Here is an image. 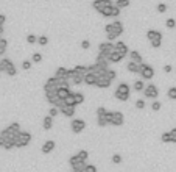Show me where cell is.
Wrapping results in <instances>:
<instances>
[{"label":"cell","mask_w":176,"mask_h":172,"mask_svg":"<svg viewBox=\"0 0 176 172\" xmlns=\"http://www.w3.org/2000/svg\"><path fill=\"white\" fill-rule=\"evenodd\" d=\"M129 94H131V88H129L128 83H120L114 91V97L120 102H126L129 99Z\"/></svg>","instance_id":"obj_1"},{"label":"cell","mask_w":176,"mask_h":172,"mask_svg":"<svg viewBox=\"0 0 176 172\" xmlns=\"http://www.w3.org/2000/svg\"><path fill=\"white\" fill-rule=\"evenodd\" d=\"M146 38L151 42V46L154 49H159L162 46V33L159 30H148L146 31Z\"/></svg>","instance_id":"obj_2"},{"label":"cell","mask_w":176,"mask_h":172,"mask_svg":"<svg viewBox=\"0 0 176 172\" xmlns=\"http://www.w3.org/2000/svg\"><path fill=\"white\" fill-rule=\"evenodd\" d=\"M19 131H20V124L19 122H13V124H10L6 127L5 130H2V136L6 139V138H17V135H19Z\"/></svg>","instance_id":"obj_3"},{"label":"cell","mask_w":176,"mask_h":172,"mask_svg":"<svg viewBox=\"0 0 176 172\" xmlns=\"http://www.w3.org/2000/svg\"><path fill=\"white\" fill-rule=\"evenodd\" d=\"M123 30H125V27H123V24L120 22V21H114L112 24H108V25L105 27L106 34H115L117 38L123 33Z\"/></svg>","instance_id":"obj_4"},{"label":"cell","mask_w":176,"mask_h":172,"mask_svg":"<svg viewBox=\"0 0 176 172\" xmlns=\"http://www.w3.org/2000/svg\"><path fill=\"white\" fill-rule=\"evenodd\" d=\"M31 133L30 131H19V135H17L16 138V147H27L28 144L31 142Z\"/></svg>","instance_id":"obj_5"},{"label":"cell","mask_w":176,"mask_h":172,"mask_svg":"<svg viewBox=\"0 0 176 172\" xmlns=\"http://www.w3.org/2000/svg\"><path fill=\"white\" fill-rule=\"evenodd\" d=\"M139 74H140V80H151L154 77V69L150 66V64H146V63H142V64H139Z\"/></svg>","instance_id":"obj_6"},{"label":"cell","mask_w":176,"mask_h":172,"mask_svg":"<svg viewBox=\"0 0 176 172\" xmlns=\"http://www.w3.org/2000/svg\"><path fill=\"white\" fill-rule=\"evenodd\" d=\"M0 64H2V70L6 72L10 77H14L17 74V70H16V66H14V63L10 60V58H2V61H0Z\"/></svg>","instance_id":"obj_7"},{"label":"cell","mask_w":176,"mask_h":172,"mask_svg":"<svg viewBox=\"0 0 176 172\" xmlns=\"http://www.w3.org/2000/svg\"><path fill=\"white\" fill-rule=\"evenodd\" d=\"M112 50H114V42H109V41L100 42V46H98V53H100V55H103L105 58H108V55H109Z\"/></svg>","instance_id":"obj_8"},{"label":"cell","mask_w":176,"mask_h":172,"mask_svg":"<svg viewBox=\"0 0 176 172\" xmlns=\"http://www.w3.org/2000/svg\"><path fill=\"white\" fill-rule=\"evenodd\" d=\"M143 96H145L146 99H156L157 96H159V89H157L156 85L150 83V85H146V86L143 88Z\"/></svg>","instance_id":"obj_9"},{"label":"cell","mask_w":176,"mask_h":172,"mask_svg":"<svg viewBox=\"0 0 176 172\" xmlns=\"http://www.w3.org/2000/svg\"><path fill=\"white\" fill-rule=\"evenodd\" d=\"M114 52L117 53V55H120L122 58H125L128 53H129V49H128V46H126L123 41H118V42L114 44Z\"/></svg>","instance_id":"obj_10"},{"label":"cell","mask_w":176,"mask_h":172,"mask_svg":"<svg viewBox=\"0 0 176 172\" xmlns=\"http://www.w3.org/2000/svg\"><path fill=\"white\" fill-rule=\"evenodd\" d=\"M106 113H108L106 108H103V106L97 108V124H98L100 127H106V125H108V121H106Z\"/></svg>","instance_id":"obj_11"},{"label":"cell","mask_w":176,"mask_h":172,"mask_svg":"<svg viewBox=\"0 0 176 172\" xmlns=\"http://www.w3.org/2000/svg\"><path fill=\"white\" fill-rule=\"evenodd\" d=\"M86 128V122L83 121V119H73L72 121V124H70V130H72V133H81L83 130Z\"/></svg>","instance_id":"obj_12"},{"label":"cell","mask_w":176,"mask_h":172,"mask_svg":"<svg viewBox=\"0 0 176 172\" xmlns=\"http://www.w3.org/2000/svg\"><path fill=\"white\" fill-rule=\"evenodd\" d=\"M112 5H114L112 0H94V2H92V8L98 13L101 10H105V8H108V6H112Z\"/></svg>","instance_id":"obj_13"},{"label":"cell","mask_w":176,"mask_h":172,"mask_svg":"<svg viewBox=\"0 0 176 172\" xmlns=\"http://www.w3.org/2000/svg\"><path fill=\"white\" fill-rule=\"evenodd\" d=\"M125 122V116L123 113H120V111H112V119H111V125H114V127H120V125H123Z\"/></svg>","instance_id":"obj_14"},{"label":"cell","mask_w":176,"mask_h":172,"mask_svg":"<svg viewBox=\"0 0 176 172\" xmlns=\"http://www.w3.org/2000/svg\"><path fill=\"white\" fill-rule=\"evenodd\" d=\"M55 78L58 80H69L70 78V69H66V67H58L56 72H55Z\"/></svg>","instance_id":"obj_15"},{"label":"cell","mask_w":176,"mask_h":172,"mask_svg":"<svg viewBox=\"0 0 176 172\" xmlns=\"http://www.w3.org/2000/svg\"><path fill=\"white\" fill-rule=\"evenodd\" d=\"M55 146H56V144H55V141H53V139H49V141H45V142H44V146L41 147V152L44 153V155H49V153L53 152Z\"/></svg>","instance_id":"obj_16"},{"label":"cell","mask_w":176,"mask_h":172,"mask_svg":"<svg viewBox=\"0 0 176 172\" xmlns=\"http://www.w3.org/2000/svg\"><path fill=\"white\" fill-rule=\"evenodd\" d=\"M56 83H58V80L55 78V77H50L47 81H45V85H44V91L45 92L55 91V89H56Z\"/></svg>","instance_id":"obj_17"},{"label":"cell","mask_w":176,"mask_h":172,"mask_svg":"<svg viewBox=\"0 0 176 172\" xmlns=\"http://www.w3.org/2000/svg\"><path fill=\"white\" fill-rule=\"evenodd\" d=\"M95 86L100 89H106L111 86V81L105 78V75H97V81H95Z\"/></svg>","instance_id":"obj_18"},{"label":"cell","mask_w":176,"mask_h":172,"mask_svg":"<svg viewBox=\"0 0 176 172\" xmlns=\"http://www.w3.org/2000/svg\"><path fill=\"white\" fill-rule=\"evenodd\" d=\"M128 55H129V60H131L133 63H136V64H142V63H143L142 55H140V53H139L137 50H131V52L128 53Z\"/></svg>","instance_id":"obj_19"},{"label":"cell","mask_w":176,"mask_h":172,"mask_svg":"<svg viewBox=\"0 0 176 172\" xmlns=\"http://www.w3.org/2000/svg\"><path fill=\"white\" fill-rule=\"evenodd\" d=\"M59 113L64 117H73L75 116V106H62L59 108Z\"/></svg>","instance_id":"obj_20"},{"label":"cell","mask_w":176,"mask_h":172,"mask_svg":"<svg viewBox=\"0 0 176 172\" xmlns=\"http://www.w3.org/2000/svg\"><path fill=\"white\" fill-rule=\"evenodd\" d=\"M95 81H97V75L92 74V72L86 74L84 78H83V83H86L87 86H95Z\"/></svg>","instance_id":"obj_21"},{"label":"cell","mask_w":176,"mask_h":172,"mask_svg":"<svg viewBox=\"0 0 176 172\" xmlns=\"http://www.w3.org/2000/svg\"><path fill=\"white\" fill-rule=\"evenodd\" d=\"M45 99H47V102L53 106L55 103L58 102V94H56V89L55 91H50V92H45Z\"/></svg>","instance_id":"obj_22"},{"label":"cell","mask_w":176,"mask_h":172,"mask_svg":"<svg viewBox=\"0 0 176 172\" xmlns=\"http://www.w3.org/2000/svg\"><path fill=\"white\" fill-rule=\"evenodd\" d=\"M83 78H84V75H80V74H75V72H72L70 69V81H72V85H81L83 83Z\"/></svg>","instance_id":"obj_23"},{"label":"cell","mask_w":176,"mask_h":172,"mask_svg":"<svg viewBox=\"0 0 176 172\" xmlns=\"http://www.w3.org/2000/svg\"><path fill=\"white\" fill-rule=\"evenodd\" d=\"M56 94H58V99L64 100L66 97H69L72 94V91H70V88H58L56 89Z\"/></svg>","instance_id":"obj_24"},{"label":"cell","mask_w":176,"mask_h":172,"mask_svg":"<svg viewBox=\"0 0 176 172\" xmlns=\"http://www.w3.org/2000/svg\"><path fill=\"white\" fill-rule=\"evenodd\" d=\"M52 127H53V117L45 116L42 119V128L44 130H52Z\"/></svg>","instance_id":"obj_25"},{"label":"cell","mask_w":176,"mask_h":172,"mask_svg":"<svg viewBox=\"0 0 176 172\" xmlns=\"http://www.w3.org/2000/svg\"><path fill=\"white\" fill-rule=\"evenodd\" d=\"M103 75H105V78H106V80H109L111 83H112V81L117 78V72H115V70H112V69H108Z\"/></svg>","instance_id":"obj_26"},{"label":"cell","mask_w":176,"mask_h":172,"mask_svg":"<svg viewBox=\"0 0 176 172\" xmlns=\"http://www.w3.org/2000/svg\"><path fill=\"white\" fill-rule=\"evenodd\" d=\"M109 63H120V61H122V57H120V55H117V53L112 50V52H111L109 53V55H108V58H106Z\"/></svg>","instance_id":"obj_27"},{"label":"cell","mask_w":176,"mask_h":172,"mask_svg":"<svg viewBox=\"0 0 176 172\" xmlns=\"http://www.w3.org/2000/svg\"><path fill=\"white\" fill-rule=\"evenodd\" d=\"M72 72H75V74H80V75H86L87 74V66H81V64H78V66H75L72 69Z\"/></svg>","instance_id":"obj_28"},{"label":"cell","mask_w":176,"mask_h":172,"mask_svg":"<svg viewBox=\"0 0 176 172\" xmlns=\"http://www.w3.org/2000/svg\"><path fill=\"white\" fill-rule=\"evenodd\" d=\"M126 69L131 72V74H139V64H136V63H133V61H129L126 64Z\"/></svg>","instance_id":"obj_29"},{"label":"cell","mask_w":176,"mask_h":172,"mask_svg":"<svg viewBox=\"0 0 176 172\" xmlns=\"http://www.w3.org/2000/svg\"><path fill=\"white\" fill-rule=\"evenodd\" d=\"M133 88H134V91H137V92L143 91V88H145V81H143V80H136Z\"/></svg>","instance_id":"obj_30"},{"label":"cell","mask_w":176,"mask_h":172,"mask_svg":"<svg viewBox=\"0 0 176 172\" xmlns=\"http://www.w3.org/2000/svg\"><path fill=\"white\" fill-rule=\"evenodd\" d=\"M73 99H75V106L81 105L83 102H84V94L83 92H73Z\"/></svg>","instance_id":"obj_31"},{"label":"cell","mask_w":176,"mask_h":172,"mask_svg":"<svg viewBox=\"0 0 176 172\" xmlns=\"http://www.w3.org/2000/svg\"><path fill=\"white\" fill-rule=\"evenodd\" d=\"M77 157H78V160H80V161L86 163V161H87V158H89V152H87V150H80V152L77 153Z\"/></svg>","instance_id":"obj_32"},{"label":"cell","mask_w":176,"mask_h":172,"mask_svg":"<svg viewBox=\"0 0 176 172\" xmlns=\"http://www.w3.org/2000/svg\"><path fill=\"white\" fill-rule=\"evenodd\" d=\"M6 46H8V41L5 38H2L0 39V57H3L6 53Z\"/></svg>","instance_id":"obj_33"},{"label":"cell","mask_w":176,"mask_h":172,"mask_svg":"<svg viewBox=\"0 0 176 172\" xmlns=\"http://www.w3.org/2000/svg\"><path fill=\"white\" fill-rule=\"evenodd\" d=\"M129 0H115V5L114 6H117L118 10H122V8H126V6H129Z\"/></svg>","instance_id":"obj_34"},{"label":"cell","mask_w":176,"mask_h":172,"mask_svg":"<svg viewBox=\"0 0 176 172\" xmlns=\"http://www.w3.org/2000/svg\"><path fill=\"white\" fill-rule=\"evenodd\" d=\"M64 106H75V99H73V92L64 99Z\"/></svg>","instance_id":"obj_35"},{"label":"cell","mask_w":176,"mask_h":172,"mask_svg":"<svg viewBox=\"0 0 176 172\" xmlns=\"http://www.w3.org/2000/svg\"><path fill=\"white\" fill-rule=\"evenodd\" d=\"M78 163H80V160H78V157H77V155H72V157L69 158V164H70V167H72V169H75V167L78 166Z\"/></svg>","instance_id":"obj_36"},{"label":"cell","mask_w":176,"mask_h":172,"mask_svg":"<svg viewBox=\"0 0 176 172\" xmlns=\"http://www.w3.org/2000/svg\"><path fill=\"white\" fill-rule=\"evenodd\" d=\"M167 96H168V99H171V100H176V86H171L168 91H167Z\"/></svg>","instance_id":"obj_37"},{"label":"cell","mask_w":176,"mask_h":172,"mask_svg":"<svg viewBox=\"0 0 176 172\" xmlns=\"http://www.w3.org/2000/svg\"><path fill=\"white\" fill-rule=\"evenodd\" d=\"M165 27H167L168 30H173L174 27H176V21L171 19V17H170V19H167V21H165Z\"/></svg>","instance_id":"obj_38"},{"label":"cell","mask_w":176,"mask_h":172,"mask_svg":"<svg viewBox=\"0 0 176 172\" xmlns=\"http://www.w3.org/2000/svg\"><path fill=\"white\" fill-rule=\"evenodd\" d=\"M112 6H114V5H112ZM112 6H108V8H105V10H101L100 14L103 16V17H111V11H112Z\"/></svg>","instance_id":"obj_39"},{"label":"cell","mask_w":176,"mask_h":172,"mask_svg":"<svg viewBox=\"0 0 176 172\" xmlns=\"http://www.w3.org/2000/svg\"><path fill=\"white\" fill-rule=\"evenodd\" d=\"M41 61H42V55L39 52H36L31 55V63H41Z\"/></svg>","instance_id":"obj_40"},{"label":"cell","mask_w":176,"mask_h":172,"mask_svg":"<svg viewBox=\"0 0 176 172\" xmlns=\"http://www.w3.org/2000/svg\"><path fill=\"white\" fill-rule=\"evenodd\" d=\"M36 42H38L39 46H47V44H49V38H47V36H39Z\"/></svg>","instance_id":"obj_41"},{"label":"cell","mask_w":176,"mask_h":172,"mask_svg":"<svg viewBox=\"0 0 176 172\" xmlns=\"http://www.w3.org/2000/svg\"><path fill=\"white\" fill-rule=\"evenodd\" d=\"M59 114V110H58V108H55V106H52L50 108V110H49V116L50 117H56Z\"/></svg>","instance_id":"obj_42"},{"label":"cell","mask_w":176,"mask_h":172,"mask_svg":"<svg viewBox=\"0 0 176 172\" xmlns=\"http://www.w3.org/2000/svg\"><path fill=\"white\" fill-rule=\"evenodd\" d=\"M168 133H170V142H174L176 144V127H174V128H171Z\"/></svg>","instance_id":"obj_43"},{"label":"cell","mask_w":176,"mask_h":172,"mask_svg":"<svg viewBox=\"0 0 176 172\" xmlns=\"http://www.w3.org/2000/svg\"><path fill=\"white\" fill-rule=\"evenodd\" d=\"M136 108H139V110H143V108H145V100H143V99H139V100H136Z\"/></svg>","instance_id":"obj_44"},{"label":"cell","mask_w":176,"mask_h":172,"mask_svg":"<svg viewBox=\"0 0 176 172\" xmlns=\"http://www.w3.org/2000/svg\"><path fill=\"white\" fill-rule=\"evenodd\" d=\"M111 160H112V163H114V164H120V163H122V157H120L118 153H115V155H112V158H111Z\"/></svg>","instance_id":"obj_45"},{"label":"cell","mask_w":176,"mask_h":172,"mask_svg":"<svg viewBox=\"0 0 176 172\" xmlns=\"http://www.w3.org/2000/svg\"><path fill=\"white\" fill-rule=\"evenodd\" d=\"M31 64H33V63L27 60V61L22 63V69H24V70H30V69H31Z\"/></svg>","instance_id":"obj_46"},{"label":"cell","mask_w":176,"mask_h":172,"mask_svg":"<svg viewBox=\"0 0 176 172\" xmlns=\"http://www.w3.org/2000/svg\"><path fill=\"white\" fill-rule=\"evenodd\" d=\"M161 139H162V142H170V133H168V131L162 133V135H161Z\"/></svg>","instance_id":"obj_47"},{"label":"cell","mask_w":176,"mask_h":172,"mask_svg":"<svg viewBox=\"0 0 176 172\" xmlns=\"http://www.w3.org/2000/svg\"><path fill=\"white\" fill-rule=\"evenodd\" d=\"M156 10H157V13H165L167 11V5L165 3H159L156 6Z\"/></svg>","instance_id":"obj_48"},{"label":"cell","mask_w":176,"mask_h":172,"mask_svg":"<svg viewBox=\"0 0 176 172\" xmlns=\"http://www.w3.org/2000/svg\"><path fill=\"white\" fill-rule=\"evenodd\" d=\"M161 106H162L161 102H157V100H156V102L151 103V110H153V111H159V110H161Z\"/></svg>","instance_id":"obj_49"},{"label":"cell","mask_w":176,"mask_h":172,"mask_svg":"<svg viewBox=\"0 0 176 172\" xmlns=\"http://www.w3.org/2000/svg\"><path fill=\"white\" fill-rule=\"evenodd\" d=\"M83 172H97V167L94 164H86V167H84Z\"/></svg>","instance_id":"obj_50"},{"label":"cell","mask_w":176,"mask_h":172,"mask_svg":"<svg viewBox=\"0 0 176 172\" xmlns=\"http://www.w3.org/2000/svg\"><path fill=\"white\" fill-rule=\"evenodd\" d=\"M120 16V10L117 6H112V11H111V17H118Z\"/></svg>","instance_id":"obj_51"},{"label":"cell","mask_w":176,"mask_h":172,"mask_svg":"<svg viewBox=\"0 0 176 172\" xmlns=\"http://www.w3.org/2000/svg\"><path fill=\"white\" fill-rule=\"evenodd\" d=\"M36 41H38V38H36L34 34H28V36H27V42H28V44H34Z\"/></svg>","instance_id":"obj_52"},{"label":"cell","mask_w":176,"mask_h":172,"mask_svg":"<svg viewBox=\"0 0 176 172\" xmlns=\"http://www.w3.org/2000/svg\"><path fill=\"white\" fill-rule=\"evenodd\" d=\"M89 47H90V42H89V41H86V39H84V41H83V42H81V49H84V50H87Z\"/></svg>","instance_id":"obj_53"},{"label":"cell","mask_w":176,"mask_h":172,"mask_svg":"<svg viewBox=\"0 0 176 172\" xmlns=\"http://www.w3.org/2000/svg\"><path fill=\"white\" fill-rule=\"evenodd\" d=\"M171 70H173V66L171 64H165L164 66V72H167V74H170Z\"/></svg>","instance_id":"obj_54"},{"label":"cell","mask_w":176,"mask_h":172,"mask_svg":"<svg viewBox=\"0 0 176 172\" xmlns=\"http://www.w3.org/2000/svg\"><path fill=\"white\" fill-rule=\"evenodd\" d=\"M5 21H6V16L5 14H0V27H3Z\"/></svg>","instance_id":"obj_55"},{"label":"cell","mask_w":176,"mask_h":172,"mask_svg":"<svg viewBox=\"0 0 176 172\" xmlns=\"http://www.w3.org/2000/svg\"><path fill=\"white\" fill-rule=\"evenodd\" d=\"M111 119H112V111H108L106 113V121H108V124L111 122Z\"/></svg>","instance_id":"obj_56"},{"label":"cell","mask_w":176,"mask_h":172,"mask_svg":"<svg viewBox=\"0 0 176 172\" xmlns=\"http://www.w3.org/2000/svg\"><path fill=\"white\" fill-rule=\"evenodd\" d=\"M3 142H5V138L0 135V147H3Z\"/></svg>","instance_id":"obj_57"},{"label":"cell","mask_w":176,"mask_h":172,"mask_svg":"<svg viewBox=\"0 0 176 172\" xmlns=\"http://www.w3.org/2000/svg\"><path fill=\"white\" fill-rule=\"evenodd\" d=\"M3 31H5V30H3V27H0V39H2V34H3Z\"/></svg>","instance_id":"obj_58"},{"label":"cell","mask_w":176,"mask_h":172,"mask_svg":"<svg viewBox=\"0 0 176 172\" xmlns=\"http://www.w3.org/2000/svg\"><path fill=\"white\" fill-rule=\"evenodd\" d=\"M72 172H73V170H72Z\"/></svg>","instance_id":"obj_59"}]
</instances>
